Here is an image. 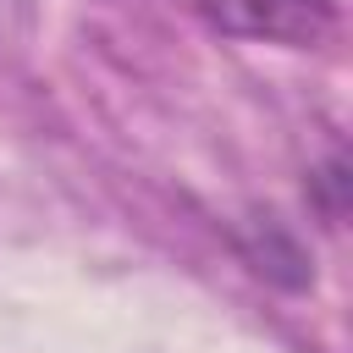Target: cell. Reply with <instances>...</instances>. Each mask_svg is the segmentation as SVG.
<instances>
[{
    "label": "cell",
    "instance_id": "6da1fadb",
    "mask_svg": "<svg viewBox=\"0 0 353 353\" xmlns=\"http://www.w3.org/2000/svg\"><path fill=\"white\" fill-rule=\"evenodd\" d=\"M210 28L232 39L314 50L336 33V0H193Z\"/></svg>",
    "mask_w": 353,
    "mask_h": 353
},
{
    "label": "cell",
    "instance_id": "7a4b0ae2",
    "mask_svg": "<svg viewBox=\"0 0 353 353\" xmlns=\"http://www.w3.org/2000/svg\"><path fill=\"white\" fill-rule=\"evenodd\" d=\"M309 199L320 204V215H325L331 226H342V215H347V160H342V154H331V160L309 176Z\"/></svg>",
    "mask_w": 353,
    "mask_h": 353
}]
</instances>
